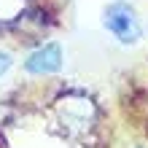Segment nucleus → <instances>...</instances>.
I'll list each match as a JSON object with an SVG mask.
<instances>
[{"label": "nucleus", "mask_w": 148, "mask_h": 148, "mask_svg": "<svg viewBox=\"0 0 148 148\" xmlns=\"http://www.w3.org/2000/svg\"><path fill=\"white\" fill-rule=\"evenodd\" d=\"M59 67H62V49L57 43H46V46L35 49L24 62V70L32 75H49V73H57Z\"/></svg>", "instance_id": "nucleus-3"}, {"label": "nucleus", "mask_w": 148, "mask_h": 148, "mask_svg": "<svg viewBox=\"0 0 148 148\" xmlns=\"http://www.w3.org/2000/svg\"><path fill=\"white\" fill-rule=\"evenodd\" d=\"M59 119H62L65 129L70 135H84L94 121V105L81 94H70V97L59 100Z\"/></svg>", "instance_id": "nucleus-1"}, {"label": "nucleus", "mask_w": 148, "mask_h": 148, "mask_svg": "<svg viewBox=\"0 0 148 148\" xmlns=\"http://www.w3.org/2000/svg\"><path fill=\"white\" fill-rule=\"evenodd\" d=\"M105 27L121 43H137L140 35H143L140 22H137L135 11L127 3H113V5H108V11H105Z\"/></svg>", "instance_id": "nucleus-2"}, {"label": "nucleus", "mask_w": 148, "mask_h": 148, "mask_svg": "<svg viewBox=\"0 0 148 148\" xmlns=\"http://www.w3.org/2000/svg\"><path fill=\"white\" fill-rule=\"evenodd\" d=\"M8 67H11V59H8V54H0V75H3Z\"/></svg>", "instance_id": "nucleus-4"}]
</instances>
